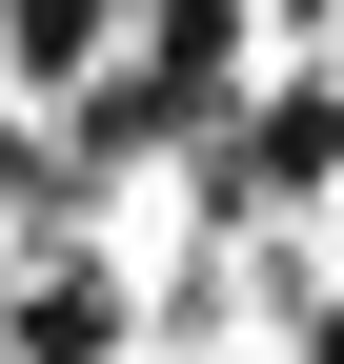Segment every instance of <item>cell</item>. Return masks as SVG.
Listing matches in <instances>:
<instances>
[{
	"label": "cell",
	"mask_w": 344,
	"mask_h": 364,
	"mask_svg": "<svg viewBox=\"0 0 344 364\" xmlns=\"http://www.w3.org/2000/svg\"><path fill=\"white\" fill-rule=\"evenodd\" d=\"M0 203H21V223H41V122H0Z\"/></svg>",
	"instance_id": "cell-3"
},
{
	"label": "cell",
	"mask_w": 344,
	"mask_h": 364,
	"mask_svg": "<svg viewBox=\"0 0 344 364\" xmlns=\"http://www.w3.org/2000/svg\"><path fill=\"white\" fill-rule=\"evenodd\" d=\"M102 41H122V0H0V61L21 81H102Z\"/></svg>",
	"instance_id": "cell-2"
},
{
	"label": "cell",
	"mask_w": 344,
	"mask_h": 364,
	"mask_svg": "<svg viewBox=\"0 0 344 364\" xmlns=\"http://www.w3.org/2000/svg\"><path fill=\"white\" fill-rule=\"evenodd\" d=\"M21 263H41V243H21ZM122 324H142V304H122L102 263L61 243V263H41V284H21V304H0V364H122Z\"/></svg>",
	"instance_id": "cell-1"
}]
</instances>
